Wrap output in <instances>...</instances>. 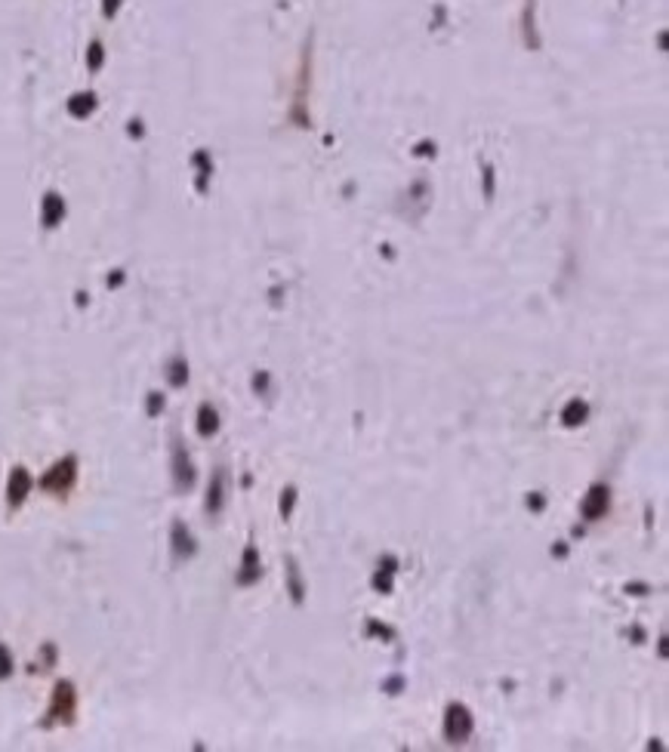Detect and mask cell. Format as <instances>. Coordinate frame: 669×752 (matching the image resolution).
Wrapping results in <instances>:
<instances>
[{"label":"cell","mask_w":669,"mask_h":752,"mask_svg":"<svg viewBox=\"0 0 669 752\" xmlns=\"http://www.w3.org/2000/svg\"><path fill=\"white\" fill-rule=\"evenodd\" d=\"M469 728H472V722H469V715H466V709H451V712H447V734H451V737H456V740H463L466 734H469Z\"/></svg>","instance_id":"obj_1"}]
</instances>
